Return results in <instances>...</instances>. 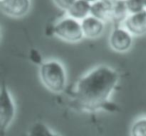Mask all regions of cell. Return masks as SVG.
<instances>
[{
    "mask_svg": "<svg viewBox=\"0 0 146 136\" xmlns=\"http://www.w3.org/2000/svg\"><path fill=\"white\" fill-rule=\"evenodd\" d=\"M27 136H59L42 122H36L29 129Z\"/></svg>",
    "mask_w": 146,
    "mask_h": 136,
    "instance_id": "cell-12",
    "label": "cell"
},
{
    "mask_svg": "<svg viewBox=\"0 0 146 136\" xmlns=\"http://www.w3.org/2000/svg\"><path fill=\"white\" fill-rule=\"evenodd\" d=\"M53 34L67 42H78L84 37L81 21L72 17H64L53 25Z\"/></svg>",
    "mask_w": 146,
    "mask_h": 136,
    "instance_id": "cell-3",
    "label": "cell"
},
{
    "mask_svg": "<svg viewBox=\"0 0 146 136\" xmlns=\"http://www.w3.org/2000/svg\"><path fill=\"white\" fill-rule=\"evenodd\" d=\"M6 1H7V0H0V3H1V4H3V3H5Z\"/></svg>",
    "mask_w": 146,
    "mask_h": 136,
    "instance_id": "cell-19",
    "label": "cell"
},
{
    "mask_svg": "<svg viewBox=\"0 0 146 136\" xmlns=\"http://www.w3.org/2000/svg\"><path fill=\"white\" fill-rule=\"evenodd\" d=\"M129 15L128 10L126 8L125 1L124 0H118L117 2L112 6L111 8V20L115 22H121L125 20Z\"/></svg>",
    "mask_w": 146,
    "mask_h": 136,
    "instance_id": "cell-11",
    "label": "cell"
},
{
    "mask_svg": "<svg viewBox=\"0 0 146 136\" xmlns=\"http://www.w3.org/2000/svg\"><path fill=\"white\" fill-rule=\"evenodd\" d=\"M30 57H31V60L33 61L34 63H40V65L42 64V58H41V55L38 51L36 50H32L31 51V54H30Z\"/></svg>",
    "mask_w": 146,
    "mask_h": 136,
    "instance_id": "cell-16",
    "label": "cell"
},
{
    "mask_svg": "<svg viewBox=\"0 0 146 136\" xmlns=\"http://www.w3.org/2000/svg\"><path fill=\"white\" fill-rule=\"evenodd\" d=\"M124 27L133 35L146 33V10L128 15L124 20Z\"/></svg>",
    "mask_w": 146,
    "mask_h": 136,
    "instance_id": "cell-6",
    "label": "cell"
},
{
    "mask_svg": "<svg viewBox=\"0 0 146 136\" xmlns=\"http://www.w3.org/2000/svg\"><path fill=\"white\" fill-rule=\"evenodd\" d=\"M81 26L84 36L91 39L99 37L103 33L104 28H105L103 21L92 15H89L81 21Z\"/></svg>",
    "mask_w": 146,
    "mask_h": 136,
    "instance_id": "cell-8",
    "label": "cell"
},
{
    "mask_svg": "<svg viewBox=\"0 0 146 136\" xmlns=\"http://www.w3.org/2000/svg\"><path fill=\"white\" fill-rule=\"evenodd\" d=\"M39 75L43 85L50 91L59 93L65 89L67 82L66 71L59 61H44L40 65Z\"/></svg>",
    "mask_w": 146,
    "mask_h": 136,
    "instance_id": "cell-2",
    "label": "cell"
},
{
    "mask_svg": "<svg viewBox=\"0 0 146 136\" xmlns=\"http://www.w3.org/2000/svg\"><path fill=\"white\" fill-rule=\"evenodd\" d=\"M145 8H146V0H145Z\"/></svg>",
    "mask_w": 146,
    "mask_h": 136,
    "instance_id": "cell-20",
    "label": "cell"
},
{
    "mask_svg": "<svg viewBox=\"0 0 146 136\" xmlns=\"http://www.w3.org/2000/svg\"><path fill=\"white\" fill-rule=\"evenodd\" d=\"M0 122H1V129L4 131L7 127L11 124L15 116V104L12 99L9 90L5 87L3 84L1 88V93H0Z\"/></svg>",
    "mask_w": 146,
    "mask_h": 136,
    "instance_id": "cell-4",
    "label": "cell"
},
{
    "mask_svg": "<svg viewBox=\"0 0 146 136\" xmlns=\"http://www.w3.org/2000/svg\"><path fill=\"white\" fill-rule=\"evenodd\" d=\"M132 34L124 27H116L109 36V44L113 50L117 52H126L132 46Z\"/></svg>",
    "mask_w": 146,
    "mask_h": 136,
    "instance_id": "cell-5",
    "label": "cell"
},
{
    "mask_svg": "<svg viewBox=\"0 0 146 136\" xmlns=\"http://www.w3.org/2000/svg\"><path fill=\"white\" fill-rule=\"evenodd\" d=\"M31 6L30 0H7L1 4L2 10L11 17H22L28 13Z\"/></svg>",
    "mask_w": 146,
    "mask_h": 136,
    "instance_id": "cell-7",
    "label": "cell"
},
{
    "mask_svg": "<svg viewBox=\"0 0 146 136\" xmlns=\"http://www.w3.org/2000/svg\"><path fill=\"white\" fill-rule=\"evenodd\" d=\"M85 1H87V2H89V3H94V2H96V1H98V0H85Z\"/></svg>",
    "mask_w": 146,
    "mask_h": 136,
    "instance_id": "cell-18",
    "label": "cell"
},
{
    "mask_svg": "<svg viewBox=\"0 0 146 136\" xmlns=\"http://www.w3.org/2000/svg\"><path fill=\"white\" fill-rule=\"evenodd\" d=\"M76 0H53L54 4L58 7L61 10H65L67 11Z\"/></svg>",
    "mask_w": 146,
    "mask_h": 136,
    "instance_id": "cell-15",
    "label": "cell"
},
{
    "mask_svg": "<svg viewBox=\"0 0 146 136\" xmlns=\"http://www.w3.org/2000/svg\"><path fill=\"white\" fill-rule=\"evenodd\" d=\"M102 1H104V2L105 3H107L108 5H109V6H113L114 4H115L116 2H117L118 0H102Z\"/></svg>",
    "mask_w": 146,
    "mask_h": 136,
    "instance_id": "cell-17",
    "label": "cell"
},
{
    "mask_svg": "<svg viewBox=\"0 0 146 136\" xmlns=\"http://www.w3.org/2000/svg\"><path fill=\"white\" fill-rule=\"evenodd\" d=\"M124 1L129 14L139 13L141 11L146 10L145 0H124Z\"/></svg>",
    "mask_w": 146,
    "mask_h": 136,
    "instance_id": "cell-14",
    "label": "cell"
},
{
    "mask_svg": "<svg viewBox=\"0 0 146 136\" xmlns=\"http://www.w3.org/2000/svg\"><path fill=\"white\" fill-rule=\"evenodd\" d=\"M91 12V3L87 2L85 0H76L72 6L67 10L68 16L74 19L82 21L88 17Z\"/></svg>",
    "mask_w": 146,
    "mask_h": 136,
    "instance_id": "cell-9",
    "label": "cell"
},
{
    "mask_svg": "<svg viewBox=\"0 0 146 136\" xmlns=\"http://www.w3.org/2000/svg\"><path fill=\"white\" fill-rule=\"evenodd\" d=\"M131 136H146V117H141L134 121L130 129Z\"/></svg>",
    "mask_w": 146,
    "mask_h": 136,
    "instance_id": "cell-13",
    "label": "cell"
},
{
    "mask_svg": "<svg viewBox=\"0 0 146 136\" xmlns=\"http://www.w3.org/2000/svg\"><path fill=\"white\" fill-rule=\"evenodd\" d=\"M111 6L102 0H98L91 4V12L90 15L100 19L103 22L111 20Z\"/></svg>",
    "mask_w": 146,
    "mask_h": 136,
    "instance_id": "cell-10",
    "label": "cell"
},
{
    "mask_svg": "<svg viewBox=\"0 0 146 136\" xmlns=\"http://www.w3.org/2000/svg\"><path fill=\"white\" fill-rule=\"evenodd\" d=\"M119 81V74L107 65L94 67L76 84L75 99L81 108L89 111L103 109Z\"/></svg>",
    "mask_w": 146,
    "mask_h": 136,
    "instance_id": "cell-1",
    "label": "cell"
}]
</instances>
